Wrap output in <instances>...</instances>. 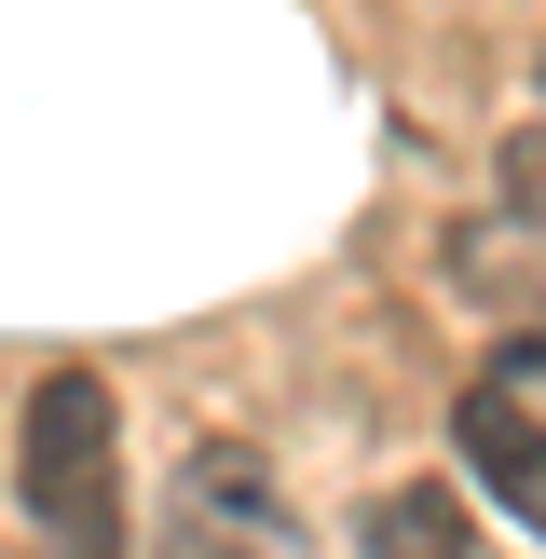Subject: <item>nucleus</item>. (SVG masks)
Segmentation results:
<instances>
[{
    "label": "nucleus",
    "mask_w": 546,
    "mask_h": 559,
    "mask_svg": "<svg viewBox=\"0 0 546 559\" xmlns=\"http://www.w3.org/2000/svg\"><path fill=\"white\" fill-rule=\"evenodd\" d=\"M14 464H27V519L55 533V559H136L123 506V396L96 369H41L14 409Z\"/></svg>",
    "instance_id": "obj_1"
},
{
    "label": "nucleus",
    "mask_w": 546,
    "mask_h": 559,
    "mask_svg": "<svg viewBox=\"0 0 546 559\" xmlns=\"http://www.w3.org/2000/svg\"><path fill=\"white\" fill-rule=\"evenodd\" d=\"M355 559H491V533L451 478H382L369 519H355Z\"/></svg>",
    "instance_id": "obj_5"
},
{
    "label": "nucleus",
    "mask_w": 546,
    "mask_h": 559,
    "mask_svg": "<svg viewBox=\"0 0 546 559\" xmlns=\"http://www.w3.org/2000/svg\"><path fill=\"white\" fill-rule=\"evenodd\" d=\"M491 205H506V218H546V109L506 136V164H491Z\"/></svg>",
    "instance_id": "obj_6"
},
{
    "label": "nucleus",
    "mask_w": 546,
    "mask_h": 559,
    "mask_svg": "<svg viewBox=\"0 0 546 559\" xmlns=\"http://www.w3.org/2000/svg\"><path fill=\"white\" fill-rule=\"evenodd\" d=\"M437 273H451L491 328H533L546 342V218H464V233L437 246Z\"/></svg>",
    "instance_id": "obj_4"
},
{
    "label": "nucleus",
    "mask_w": 546,
    "mask_h": 559,
    "mask_svg": "<svg viewBox=\"0 0 546 559\" xmlns=\"http://www.w3.org/2000/svg\"><path fill=\"white\" fill-rule=\"evenodd\" d=\"M451 451H464V478H478L491 506H506L519 533L546 546V409H533V396H506V382L478 369V382L451 396Z\"/></svg>",
    "instance_id": "obj_3"
},
{
    "label": "nucleus",
    "mask_w": 546,
    "mask_h": 559,
    "mask_svg": "<svg viewBox=\"0 0 546 559\" xmlns=\"http://www.w3.org/2000/svg\"><path fill=\"white\" fill-rule=\"evenodd\" d=\"M164 559H300V519L246 437H205L164 491Z\"/></svg>",
    "instance_id": "obj_2"
}]
</instances>
